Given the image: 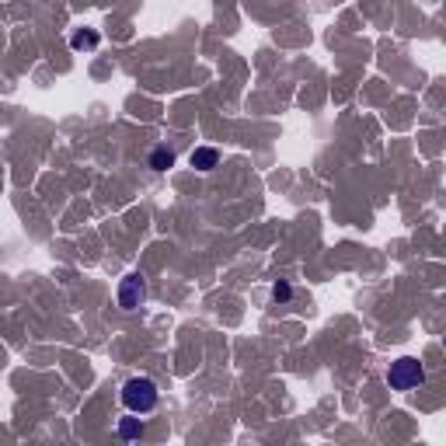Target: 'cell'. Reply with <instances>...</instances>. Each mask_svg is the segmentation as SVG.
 Masks as SVG:
<instances>
[{"instance_id":"1","label":"cell","mask_w":446,"mask_h":446,"mask_svg":"<svg viewBox=\"0 0 446 446\" xmlns=\"http://www.w3.org/2000/svg\"><path fill=\"white\" fill-rule=\"evenodd\" d=\"M157 401H160V394H157V384L150 377H129L122 384V405H126V411L147 415V411L157 408Z\"/></svg>"},{"instance_id":"2","label":"cell","mask_w":446,"mask_h":446,"mask_svg":"<svg viewBox=\"0 0 446 446\" xmlns=\"http://www.w3.org/2000/svg\"><path fill=\"white\" fill-rule=\"evenodd\" d=\"M387 384L394 391H415V387L425 384V370L415 355H401V360L391 363V370H387Z\"/></svg>"},{"instance_id":"3","label":"cell","mask_w":446,"mask_h":446,"mask_svg":"<svg viewBox=\"0 0 446 446\" xmlns=\"http://www.w3.org/2000/svg\"><path fill=\"white\" fill-rule=\"evenodd\" d=\"M143 297H147L143 279H140L136 272H133V276H126V279H122V286H119V307H122V310H136Z\"/></svg>"},{"instance_id":"4","label":"cell","mask_w":446,"mask_h":446,"mask_svg":"<svg viewBox=\"0 0 446 446\" xmlns=\"http://www.w3.org/2000/svg\"><path fill=\"white\" fill-rule=\"evenodd\" d=\"M189 160H192L196 171H213V167L220 164V150H213V147H196Z\"/></svg>"},{"instance_id":"5","label":"cell","mask_w":446,"mask_h":446,"mask_svg":"<svg viewBox=\"0 0 446 446\" xmlns=\"http://www.w3.org/2000/svg\"><path fill=\"white\" fill-rule=\"evenodd\" d=\"M143 429H147V425H143V418H136L133 411H129V418H122V422H119V436H122V439H140V436H143Z\"/></svg>"},{"instance_id":"6","label":"cell","mask_w":446,"mask_h":446,"mask_svg":"<svg viewBox=\"0 0 446 446\" xmlns=\"http://www.w3.org/2000/svg\"><path fill=\"white\" fill-rule=\"evenodd\" d=\"M102 39H98V32H91V28H84V32H73V39H70V46L77 49V53H84V49H95Z\"/></svg>"},{"instance_id":"7","label":"cell","mask_w":446,"mask_h":446,"mask_svg":"<svg viewBox=\"0 0 446 446\" xmlns=\"http://www.w3.org/2000/svg\"><path fill=\"white\" fill-rule=\"evenodd\" d=\"M171 164H174V154H171L167 147H157V150L150 154V167H154V171H167Z\"/></svg>"},{"instance_id":"8","label":"cell","mask_w":446,"mask_h":446,"mask_svg":"<svg viewBox=\"0 0 446 446\" xmlns=\"http://www.w3.org/2000/svg\"><path fill=\"white\" fill-rule=\"evenodd\" d=\"M290 297H293L290 283H276V286H272V300H276V304H286Z\"/></svg>"}]
</instances>
